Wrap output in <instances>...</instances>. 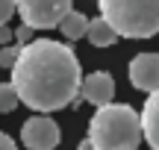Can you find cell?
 Wrapping results in <instances>:
<instances>
[{
    "label": "cell",
    "instance_id": "obj_1",
    "mask_svg": "<svg viewBox=\"0 0 159 150\" xmlns=\"http://www.w3.org/2000/svg\"><path fill=\"white\" fill-rule=\"evenodd\" d=\"M12 86L18 100L33 112H56L80 103L83 68L71 44L53 38H33L21 47L12 65Z\"/></svg>",
    "mask_w": 159,
    "mask_h": 150
},
{
    "label": "cell",
    "instance_id": "obj_2",
    "mask_svg": "<svg viewBox=\"0 0 159 150\" xmlns=\"http://www.w3.org/2000/svg\"><path fill=\"white\" fill-rule=\"evenodd\" d=\"M89 141L94 150H139L142 118L130 103H109L91 115Z\"/></svg>",
    "mask_w": 159,
    "mask_h": 150
},
{
    "label": "cell",
    "instance_id": "obj_3",
    "mask_svg": "<svg viewBox=\"0 0 159 150\" xmlns=\"http://www.w3.org/2000/svg\"><path fill=\"white\" fill-rule=\"evenodd\" d=\"M100 18L127 38H150L159 33V0H97Z\"/></svg>",
    "mask_w": 159,
    "mask_h": 150
},
{
    "label": "cell",
    "instance_id": "obj_4",
    "mask_svg": "<svg viewBox=\"0 0 159 150\" xmlns=\"http://www.w3.org/2000/svg\"><path fill=\"white\" fill-rule=\"evenodd\" d=\"M74 0H15V12L30 29H53L74 9Z\"/></svg>",
    "mask_w": 159,
    "mask_h": 150
},
{
    "label": "cell",
    "instance_id": "obj_5",
    "mask_svg": "<svg viewBox=\"0 0 159 150\" xmlns=\"http://www.w3.org/2000/svg\"><path fill=\"white\" fill-rule=\"evenodd\" d=\"M21 141L27 144V150H56V144L62 141V130L50 115H33L21 127Z\"/></svg>",
    "mask_w": 159,
    "mask_h": 150
},
{
    "label": "cell",
    "instance_id": "obj_6",
    "mask_svg": "<svg viewBox=\"0 0 159 150\" xmlns=\"http://www.w3.org/2000/svg\"><path fill=\"white\" fill-rule=\"evenodd\" d=\"M130 82L133 88L150 94L159 88V53H136L130 62Z\"/></svg>",
    "mask_w": 159,
    "mask_h": 150
},
{
    "label": "cell",
    "instance_id": "obj_7",
    "mask_svg": "<svg viewBox=\"0 0 159 150\" xmlns=\"http://www.w3.org/2000/svg\"><path fill=\"white\" fill-rule=\"evenodd\" d=\"M80 97L85 100V103L91 106H109L115 97V80L112 74H106V71H94V74L83 77V86H80Z\"/></svg>",
    "mask_w": 159,
    "mask_h": 150
},
{
    "label": "cell",
    "instance_id": "obj_8",
    "mask_svg": "<svg viewBox=\"0 0 159 150\" xmlns=\"http://www.w3.org/2000/svg\"><path fill=\"white\" fill-rule=\"evenodd\" d=\"M139 118H142V139L150 144V150H159V88L148 94Z\"/></svg>",
    "mask_w": 159,
    "mask_h": 150
},
{
    "label": "cell",
    "instance_id": "obj_9",
    "mask_svg": "<svg viewBox=\"0 0 159 150\" xmlns=\"http://www.w3.org/2000/svg\"><path fill=\"white\" fill-rule=\"evenodd\" d=\"M85 38H89L94 47H109V44H115L121 35L115 33L103 18H91V21H89V29H85Z\"/></svg>",
    "mask_w": 159,
    "mask_h": 150
},
{
    "label": "cell",
    "instance_id": "obj_10",
    "mask_svg": "<svg viewBox=\"0 0 159 150\" xmlns=\"http://www.w3.org/2000/svg\"><path fill=\"white\" fill-rule=\"evenodd\" d=\"M59 29H62V35L68 41H80L85 35V29H89V18L83 15V12H77V9H71L68 15L62 18V24H59Z\"/></svg>",
    "mask_w": 159,
    "mask_h": 150
},
{
    "label": "cell",
    "instance_id": "obj_11",
    "mask_svg": "<svg viewBox=\"0 0 159 150\" xmlns=\"http://www.w3.org/2000/svg\"><path fill=\"white\" fill-rule=\"evenodd\" d=\"M18 103H21V100H18L15 86H12V82H0V112L6 115V112H12Z\"/></svg>",
    "mask_w": 159,
    "mask_h": 150
},
{
    "label": "cell",
    "instance_id": "obj_12",
    "mask_svg": "<svg viewBox=\"0 0 159 150\" xmlns=\"http://www.w3.org/2000/svg\"><path fill=\"white\" fill-rule=\"evenodd\" d=\"M18 53H21V44H6V47H0V68H9L12 71V65L18 62Z\"/></svg>",
    "mask_w": 159,
    "mask_h": 150
},
{
    "label": "cell",
    "instance_id": "obj_13",
    "mask_svg": "<svg viewBox=\"0 0 159 150\" xmlns=\"http://www.w3.org/2000/svg\"><path fill=\"white\" fill-rule=\"evenodd\" d=\"M12 15H15V0H0V27H6Z\"/></svg>",
    "mask_w": 159,
    "mask_h": 150
},
{
    "label": "cell",
    "instance_id": "obj_14",
    "mask_svg": "<svg viewBox=\"0 0 159 150\" xmlns=\"http://www.w3.org/2000/svg\"><path fill=\"white\" fill-rule=\"evenodd\" d=\"M15 38H18V44H21V47H24V44H30V41H33V29L24 24V27H18V29H15Z\"/></svg>",
    "mask_w": 159,
    "mask_h": 150
},
{
    "label": "cell",
    "instance_id": "obj_15",
    "mask_svg": "<svg viewBox=\"0 0 159 150\" xmlns=\"http://www.w3.org/2000/svg\"><path fill=\"white\" fill-rule=\"evenodd\" d=\"M0 150H18L15 139H12V135H6L3 130H0Z\"/></svg>",
    "mask_w": 159,
    "mask_h": 150
},
{
    "label": "cell",
    "instance_id": "obj_16",
    "mask_svg": "<svg viewBox=\"0 0 159 150\" xmlns=\"http://www.w3.org/2000/svg\"><path fill=\"white\" fill-rule=\"evenodd\" d=\"M12 38H15V33H12V29H9V27H0V44H3V47H6V44H9V41H12Z\"/></svg>",
    "mask_w": 159,
    "mask_h": 150
},
{
    "label": "cell",
    "instance_id": "obj_17",
    "mask_svg": "<svg viewBox=\"0 0 159 150\" xmlns=\"http://www.w3.org/2000/svg\"><path fill=\"white\" fill-rule=\"evenodd\" d=\"M77 150H94V144H91V141L85 139V141H80V147H77Z\"/></svg>",
    "mask_w": 159,
    "mask_h": 150
}]
</instances>
